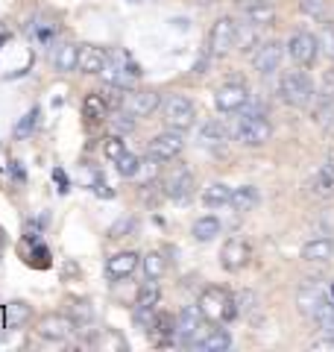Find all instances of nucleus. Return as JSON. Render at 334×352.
Returning a JSON list of instances; mask_svg holds the SVG:
<instances>
[{"mask_svg": "<svg viewBox=\"0 0 334 352\" xmlns=\"http://www.w3.org/2000/svg\"><path fill=\"white\" fill-rule=\"evenodd\" d=\"M326 164H329V168H334V150L329 153V162H326Z\"/></svg>", "mask_w": 334, "mask_h": 352, "instance_id": "nucleus-49", "label": "nucleus"}, {"mask_svg": "<svg viewBox=\"0 0 334 352\" xmlns=\"http://www.w3.org/2000/svg\"><path fill=\"white\" fill-rule=\"evenodd\" d=\"M159 168H162V162L159 159H153V156H144L141 159V168L135 173V182H138V188H155V182H159Z\"/></svg>", "mask_w": 334, "mask_h": 352, "instance_id": "nucleus-27", "label": "nucleus"}, {"mask_svg": "<svg viewBox=\"0 0 334 352\" xmlns=\"http://www.w3.org/2000/svg\"><path fill=\"white\" fill-rule=\"evenodd\" d=\"M32 264H36V267H47L50 264V250L44 247V244H32Z\"/></svg>", "mask_w": 334, "mask_h": 352, "instance_id": "nucleus-44", "label": "nucleus"}, {"mask_svg": "<svg viewBox=\"0 0 334 352\" xmlns=\"http://www.w3.org/2000/svg\"><path fill=\"white\" fill-rule=\"evenodd\" d=\"M80 44H74V41H59L53 47L50 53V65H53V71L56 74H74V71H80Z\"/></svg>", "mask_w": 334, "mask_h": 352, "instance_id": "nucleus-16", "label": "nucleus"}, {"mask_svg": "<svg viewBox=\"0 0 334 352\" xmlns=\"http://www.w3.org/2000/svg\"><path fill=\"white\" fill-rule=\"evenodd\" d=\"M197 138H199V144H205V147H223L232 138V132H229V126L223 124V120L211 118V120H205V124H199Z\"/></svg>", "mask_w": 334, "mask_h": 352, "instance_id": "nucleus-20", "label": "nucleus"}, {"mask_svg": "<svg viewBox=\"0 0 334 352\" xmlns=\"http://www.w3.org/2000/svg\"><path fill=\"white\" fill-rule=\"evenodd\" d=\"M138 168H141V156H135V153H124L120 159H115V170L124 176V179H135Z\"/></svg>", "mask_w": 334, "mask_h": 352, "instance_id": "nucleus-35", "label": "nucleus"}, {"mask_svg": "<svg viewBox=\"0 0 334 352\" xmlns=\"http://www.w3.org/2000/svg\"><path fill=\"white\" fill-rule=\"evenodd\" d=\"M317 38H320V50L334 62V24H322Z\"/></svg>", "mask_w": 334, "mask_h": 352, "instance_id": "nucleus-39", "label": "nucleus"}, {"mask_svg": "<svg viewBox=\"0 0 334 352\" xmlns=\"http://www.w3.org/2000/svg\"><path fill=\"white\" fill-rule=\"evenodd\" d=\"M229 346H232V335L226 329H205L191 344V349H199V352H226Z\"/></svg>", "mask_w": 334, "mask_h": 352, "instance_id": "nucleus-21", "label": "nucleus"}, {"mask_svg": "<svg viewBox=\"0 0 334 352\" xmlns=\"http://www.w3.org/2000/svg\"><path fill=\"white\" fill-rule=\"evenodd\" d=\"M3 311H6L9 329L24 326V323H30V317H32V308L27 302H9V305H3Z\"/></svg>", "mask_w": 334, "mask_h": 352, "instance_id": "nucleus-34", "label": "nucleus"}, {"mask_svg": "<svg viewBox=\"0 0 334 352\" xmlns=\"http://www.w3.org/2000/svg\"><path fill=\"white\" fill-rule=\"evenodd\" d=\"M299 12L314 21H322L326 18V0H299Z\"/></svg>", "mask_w": 334, "mask_h": 352, "instance_id": "nucleus-37", "label": "nucleus"}, {"mask_svg": "<svg viewBox=\"0 0 334 352\" xmlns=\"http://www.w3.org/2000/svg\"><path fill=\"white\" fill-rule=\"evenodd\" d=\"M199 308H203V314L211 323H229L241 314L235 296H232L229 291H223V288H214V285L199 294Z\"/></svg>", "mask_w": 334, "mask_h": 352, "instance_id": "nucleus-3", "label": "nucleus"}, {"mask_svg": "<svg viewBox=\"0 0 334 352\" xmlns=\"http://www.w3.org/2000/svg\"><path fill=\"white\" fill-rule=\"evenodd\" d=\"M80 329H76V320L71 314H44L41 320L36 323V335L44 340H53V344H62V340L74 338Z\"/></svg>", "mask_w": 334, "mask_h": 352, "instance_id": "nucleus-10", "label": "nucleus"}, {"mask_svg": "<svg viewBox=\"0 0 334 352\" xmlns=\"http://www.w3.org/2000/svg\"><path fill=\"white\" fill-rule=\"evenodd\" d=\"M235 300H238V308H241V314H252L255 308H258V296H255L252 291H241V294L235 296Z\"/></svg>", "mask_w": 334, "mask_h": 352, "instance_id": "nucleus-43", "label": "nucleus"}, {"mask_svg": "<svg viewBox=\"0 0 334 352\" xmlns=\"http://www.w3.org/2000/svg\"><path fill=\"white\" fill-rule=\"evenodd\" d=\"M314 323L322 329V335L334 338V302H331V300H329L326 305H322V311L314 317Z\"/></svg>", "mask_w": 334, "mask_h": 352, "instance_id": "nucleus-36", "label": "nucleus"}, {"mask_svg": "<svg viewBox=\"0 0 334 352\" xmlns=\"http://www.w3.org/2000/svg\"><path fill=\"white\" fill-rule=\"evenodd\" d=\"M103 153L109 159H120L126 153V144H124V135H115V132H111V135L106 138V144H103Z\"/></svg>", "mask_w": 334, "mask_h": 352, "instance_id": "nucleus-40", "label": "nucleus"}, {"mask_svg": "<svg viewBox=\"0 0 334 352\" xmlns=\"http://www.w3.org/2000/svg\"><path fill=\"white\" fill-rule=\"evenodd\" d=\"M320 38L314 36V32L308 30H296L291 32V38H287V56H291L299 68H311V65L317 62L320 56Z\"/></svg>", "mask_w": 334, "mask_h": 352, "instance_id": "nucleus-9", "label": "nucleus"}, {"mask_svg": "<svg viewBox=\"0 0 334 352\" xmlns=\"http://www.w3.org/2000/svg\"><path fill=\"white\" fill-rule=\"evenodd\" d=\"M229 132H232V141H238L241 147H264L273 138V126L267 120V115L238 112V118L229 124Z\"/></svg>", "mask_w": 334, "mask_h": 352, "instance_id": "nucleus-1", "label": "nucleus"}, {"mask_svg": "<svg viewBox=\"0 0 334 352\" xmlns=\"http://www.w3.org/2000/svg\"><path fill=\"white\" fill-rule=\"evenodd\" d=\"M241 12L255 27H270L276 21V6L270 3V0H243Z\"/></svg>", "mask_w": 334, "mask_h": 352, "instance_id": "nucleus-18", "label": "nucleus"}, {"mask_svg": "<svg viewBox=\"0 0 334 352\" xmlns=\"http://www.w3.org/2000/svg\"><path fill=\"white\" fill-rule=\"evenodd\" d=\"M249 100H252V94L243 82H223L214 91V106L223 115H238Z\"/></svg>", "mask_w": 334, "mask_h": 352, "instance_id": "nucleus-11", "label": "nucleus"}, {"mask_svg": "<svg viewBox=\"0 0 334 352\" xmlns=\"http://www.w3.org/2000/svg\"><path fill=\"white\" fill-rule=\"evenodd\" d=\"M109 124H111V132H115V135H129V132H135L138 118L129 115L126 109H115V115H109Z\"/></svg>", "mask_w": 334, "mask_h": 352, "instance_id": "nucleus-32", "label": "nucleus"}, {"mask_svg": "<svg viewBox=\"0 0 334 352\" xmlns=\"http://www.w3.org/2000/svg\"><path fill=\"white\" fill-rule=\"evenodd\" d=\"M162 302V285L155 282V279H147L138 288V300H135V305H144V308H155Z\"/></svg>", "mask_w": 334, "mask_h": 352, "instance_id": "nucleus-33", "label": "nucleus"}, {"mask_svg": "<svg viewBox=\"0 0 334 352\" xmlns=\"http://www.w3.org/2000/svg\"><path fill=\"white\" fill-rule=\"evenodd\" d=\"M135 226H138L135 217H120V220H115V223H111L109 235H111V238H126V235L135 232Z\"/></svg>", "mask_w": 334, "mask_h": 352, "instance_id": "nucleus-38", "label": "nucleus"}, {"mask_svg": "<svg viewBox=\"0 0 334 352\" xmlns=\"http://www.w3.org/2000/svg\"><path fill=\"white\" fill-rule=\"evenodd\" d=\"M144 256H138V252L132 250H124V252H115V256L106 258V279L109 282H120V279H129L132 273L138 270V261Z\"/></svg>", "mask_w": 334, "mask_h": 352, "instance_id": "nucleus-15", "label": "nucleus"}, {"mask_svg": "<svg viewBox=\"0 0 334 352\" xmlns=\"http://www.w3.org/2000/svg\"><path fill=\"white\" fill-rule=\"evenodd\" d=\"M100 346H118V349H124L126 344L120 340L118 335H111V332H103V340H100Z\"/></svg>", "mask_w": 334, "mask_h": 352, "instance_id": "nucleus-45", "label": "nucleus"}, {"mask_svg": "<svg viewBox=\"0 0 334 352\" xmlns=\"http://www.w3.org/2000/svg\"><path fill=\"white\" fill-rule=\"evenodd\" d=\"M258 188H255V185H241V188H235L232 191V208H235L238 214H247V212H252L255 206H258Z\"/></svg>", "mask_w": 334, "mask_h": 352, "instance_id": "nucleus-25", "label": "nucleus"}, {"mask_svg": "<svg viewBox=\"0 0 334 352\" xmlns=\"http://www.w3.org/2000/svg\"><path fill=\"white\" fill-rule=\"evenodd\" d=\"M311 194L314 197H334V168H329V164H322V168L314 170V176H311Z\"/></svg>", "mask_w": 334, "mask_h": 352, "instance_id": "nucleus-24", "label": "nucleus"}, {"mask_svg": "<svg viewBox=\"0 0 334 352\" xmlns=\"http://www.w3.org/2000/svg\"><path fill=\"white\" fill-rule=\"evenodd\" d=\"M3 244H6V238H3V229H0V256H3Z\"/></svg>", "mask_w": 334, "mask_h": 352, "instance_id": "nucleus-48", "label": "nucleus"}, {"mask_svg": "<svg viewBox=\"0 0 334 352\" xmlns=\"http://www.w3.org/2000/svg\"><path fill=\"white\" fill-rule=\"evenodd\" d=\"M132 3H141V0H132Z\"/></svg>", "mask_w": 334, "mask_h": 352, "instance_id": "nucleus-50", "label": "nucleus"}, {"mask_svg": "<svg viewBox=\"0 0 334 352\" xmlns=\"http://www.w3.org/2000/svg\"><path fill=\"white\" fill-rule=\"evenodd\" d=\"M162 118L170 129L188 132L197 124V106L188 94H167L162 100Z\"/></svg>", "mask_w": 334, "mask_h": 352, "instance_id": "nucleus-4", "label": "nucleus"}, {"mask_svg": "<svg viewBox=\"0 0 334 352\" xmlns=\"http://www.w3.org/2000/svg\"><path fill=\"white\" fill-rule=\"evenodd\" d=\"M141 267H144V276L159 282V279L164 276V270H167V258H164V252H159V250L147 252V256L141 258Z\"/></svg>", "mask_w": 334, "mask_h": 352, "instance_id": "nucleus-31", "label": "nucleus"}, {"mask_svg": "<svg viewBox=\"0 0 334 352\" xmlns=\"http://www.w3.org/2000/svg\"><path fill=\"white\" fill-rule=\"evenodd\" d=\"M334 258V238L331 235H317L302 244V261L308 264H326Z\"/></svg>", "mask_w": 334, "mask_h": 352, "instance_id": "nucleus-17", "label": "nucleus"}, {"mask_svg": "<svg viewBox=\"0 0 334 352\" xmlns=\"http://www.w3.org/2000/svg\"><path fill=\"white\" fill-rule=\"evenodd\" d=\"M36 124H38V109H30V112H27V115H24V118H21L18 124H15V138H24V135H30L32 126H36Z\"/></svg>", "mask_w": 334, "mask_h": 352, "instance_id": "nucleus-42", "label": "nucleus"}, {"mask_svg": "<svg viewBox=\"0 0 334 352\" xmlns=\"http://www.w3.org/2000/svg\"><path fill=\"white\" fill-rule=\"evenodd\" d=\"M232 203V188L226 182H208L203 188V206L205 208H223Z\"/></svg>", "mask_w": 334, "mask_h": 352, "instance_id": "nucleus-26", "label": "nucleus"}, {"mask_svg": "<svg viewBox=\"0 0 334 352\" xmlns=\"http://www.w3.org/2000/svg\"><path fill=\"white\" fill-rule=\"evenodd\" d=\"M71 317L76 320V329H80V335H88V332H91V329H94V323H97L94 308H91V302H85V300L74 302V308H71Z\"/></svg>", "mask_w": 334, "mask_h": 352, "instance_id": "nucleus-29", "label": "nucleus"}, {"mask_svg": "<svg viewBox=\"0 0 334 352\" xmlns=\"http://www.w3.org/2000/svg\"><path fill=\"white\" fill-rule=\"evenodd\" d=\"M258 30L261 27H255V24H238V50L243 53H255L261 47V36H258Z\"/></svg>", "mask_w": 334, "mask_h": 352, "instance_id": "nucleus-30", "label": "nucleus"}, {"mask_svg": "<svg viewBox=\"0 0 334 352\" xmlns=\"http://www.w3.org/2000/svg\"><path fill=\"white\" fill-rule=\"evenodd\" d=\"M329 302V296L322 294L317 285H302V288H299V294H296V308L299 311H302L305 317H311V320H314V317L322 311V305Z\"/></svg>", "mask_w": 334, "mask_h": 352, "instance_id": "nucleus-19", "label": "nucleus"}, {"mask_svg": "<svg viewBox=\"0 0 334 352\" xmlns=\"http://www.w3.org/2000/svg\"><path fill=\"white\" fill-rule=\"evenodd\" d=\"M182 150H185V132L182 129H170V126H167V129L159 132V135H153L147 141V156L159 159L162 164L173 162Z\"/></svg>", "mask_w": 334, "mask_h": 352, "instance_id": "nucleus-7", "label": "nucleus"}, {"mask_svg": "<svg viewBox=\"0 0 334 352\" xmlns=\"http://www.w3.org/2000/svg\"><path fill=\"white\" fill-rule=\"evenodd\" d=\"M278 97L293 109H311L317 97V88L305 71H285L282 80H278Z\"/></svg>", "mask_w": 334, "mask_h": 352, "instance_id": "nucleus-2", "label": "nucleus"}, {"mask_svg": "<svg viewBox=\"0 0 334 352\" xmlns=\"http://www.w3.org/2000/svg\"><path fill=\"white\" fill-rule=\"evenodd\" d=\"M249 258H252V250H249V244L243 238H229L226 244H223V250H220V267L229 270V273L243 270L249 264Z\"/></svg>", "mask_w": 334, "mask_h": 352, "instance_id": "nucleus-14", "label": "nucleus"}, {"mask_svg": "<svg viewBox=\"0 0 334 352\" xmlns=\"http://www.w3.org/2000/svg\"><path fill=\"white\" fill-rule=\"evenodd\" d=\"M232 47H238V21L223 15L211 24V32H208V53L211 56H226L232 53Z\"/></svg>", "mask_w": 334, "mask_h": 352, "instance_id": "nucleus-8", "label": "nucleus"}, {"mask_svg": "<svg viewBox=\"0 0 334 352\" xmlns=\"http://www.w3.org/2000/svg\"><path fill=\"white\" fill-rule=\"evenodd\" d=\"M220 232H223V223H220L214 214L197 217L194 226H191V235H194V241H199V244H208V241H214Z\"/></svg>", "mask_w": 334, "mask_h": 352, "instance_id": "nucleus-23", "label": "nucleus"}, {"mask_svg": "<svg viewBox=\"0 0 334 352\" xmlns=\"http://www.w3.org/2000/svg\"><path fill=\"white\" fill-rule=\"evenodd\" d=\"M194 191H197V179H194V173L188 170L185 164H176V168L162 179V194L167 197V200L179 203V206L191 200Z\"/></svg>", "mask_w": 334, "mask_h": 352, "instance_id": "nucleus-5", "label": "nucleus"}, {"mask_svg": "<svg viewBox=\"0 0 334 352\" xmlns=\"http://www.w3.org/2000/svg\"><path fill=\"white\" fill-rule=\"evenodd\" d=\"M205 320L208 317L203 314V308L197 305H185L179 314H176V344L182 346H191L194 340L205 332Z\"/></svg>", "mask_w": 334, "mask_h": 352, "instance_id": "nucleus-6", "label": "nucleus"}, {"mask_svg": "<svg viewBox=\"0 0 334 352\" xmlns=\"http://www.w3.org/2000/svg\"><path fill=\"white\" fill-rule=\"evenodd\" d=\"M12 173H15V179H24V168H18V162H15V168H12Z\"/></svg>", "mask_w": 334, "mask_h": 352, "instance_id": "nucleus-46", "label": "nucleus"}, {"mask_svg": "<svg viewBox=\"0 0 334 352\" xmlns=\"http://www.w3.org/2000/svg\"><path fill=\"white\" fill-rule=\"evenodd\" d=\"M0 329H9V323H6V311L0 308Z\"/></svg>", "mask_w": 334, "mask_h": 352, "instance_id": "nucleus-47", "label": "nucleus"}, {"mask_svg": "<svg viewBox=\"0 0 334 352\" xmlns=\"http://www.w3.org/2000/svg\"><path fill=\"white\" fill-rule=\"evenodd\" d=\"M317 100H331L334 103V68H329L322 74L320 88H317Z\"/></svg>", "mask_w": 334, "mask_h": 352, "instance_id": "nucleus-41", "label": "nucleus"}, {"mask_svg": "<svg viewBox=\"0 0 334 352\" xmlns=\"http://www.w3.org/2000/svg\"><path fill=\"white\" fill-rule=\"evenodd\" d=\"M106 65H109V53L103 47H82L80 50V74H88V76H100L106 71Z\"/></svg>", "mask_w": 334, "mask_h": 352, "instance_id": "nucleus-22", "label": "nucleus"}, {"mask_svg": "<svg viewBox=\"0 0 334 352\" xmlns=\"http://www.w3.org/2000/svg\"><path fill=\"white\" fill-rule=\"evenodd\" d=\"M285 53H287V44H282V41H261V47L252 53V71H258L261 76L278 74Z\"/></svg>", "mask_w": 334, "mask_h": 352, "instance_id": "nucleus-12", "label": "nucleus"}, {"mask_svg": "<svg viewBox=\"0 0 334 352\" xmlns=\"http://www.w3.org/2000/svg\"><path fill=\"white\" fill-rule=\"evenodd\" d=\"M82 115L88 120H94V124H100V120H106L109 118V103H106V97L103 94H85V100H82Z\"/></svg>", "mask_w": 334, "mask_h": 352, "instance_id": "nucleus-28", "label": "nucleus"}, {"mask_svg": "<svg viewBox=\"0 0 334 352\" xmlns=\"http://www.w3.org/2000/svg\"><path fill=\"white\" fill-rule=\"evenodd\" d=\"M120 109H126V112L135 115V118H150L155 109H162V94L153 91V88H144V91H138V88H129Z\"/></svg>", "mask_w": 334, "mask_h": 352, "instance_id": "nucleus-13", "label": "nucleus"}]
</instances>
